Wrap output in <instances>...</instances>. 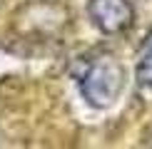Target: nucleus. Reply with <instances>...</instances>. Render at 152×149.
Segmentation results:
<instances>
[{
  "mask_svg": "<svg viewBox=\"0 0 152 149\" xmlns=\"http://www.w3.org/2000/svg\"><path fill=\"white\" fill-rule=\"evenodd\" d=\"M77 87L85 102L95 109H107L117 102L125 90V67L110 52H100L82 62L77 74Z\"/></svg>",
  "mask_w": 152,
  "mask_h": 149,
  "instance_id": "1",
  "label": "nucleus"
},
{
  "mask_svg": "<svg viewBox=\"0 0 152 149\" xmlns=\"http://www.w3.org/2000/svg\"><path fill=\"white\" fill-rule=\"evenodd\" d=\"M135 77L142 87L152 90V30L145 37L142 47H140V57H137V67H135Z\"/></svg>",
  "mask_w": 152,
  "mask_h": 149,
  "instance_id": "3",
  "label": "nucleus"
},
{
  "mask_svg": "<svg viewBox=\"0 0 152 149\" xmlns=\"http://www.w3.org/2000/svg\"><path fill=\"white\" fill-rule=\"evenodd\" d=\"M87 15L105 35H120L135 22V8L130 0H87Z\"/></svg>",
  "mask_w": 152,
  "mask_h": 149,
  "instance_id": "2",
  "label": "nucleus"
}]
</instances>
